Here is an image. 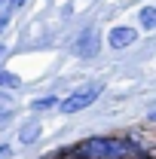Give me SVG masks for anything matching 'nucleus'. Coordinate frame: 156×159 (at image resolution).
I'll use <instances>...</instances> for the list:
<instances>
[{
    "label": "nucleus",
    "mask_w": 156,
    "mask_h": 159,
    "mask_svg": "<svg viewBox=\"0 0 156 159\" xmlns=\"http://www.w3.org/2000/svg\"><path fill=\"white\" fill-rule=\"evenodd\" d=\"M74 159H147V150L132 138H86L64 150Z\"/></svg>",
    "instance_id": "obj_1"
},
{
    "label": "nucleus",
    "mask_w": 156,
    "mask_h": 159,
    "mask_svg": "<svg viewBox=\"0 0 156 159\" xmlns=\"http://www.w3.org/2000/svg\"><path fill=\"white\" fill-rule=\"evenodd\" d=\"M98 95H101V86H86V89H77V92H71L64 101H58V110H61V113H80V110H83V107H89Z\"/></svg>",
    "instance_id": "obj_2"
},
{
    "label": "nucleus",
    "mask_w": 156,
    "mask_h": 159,
    "mask_svg": "<svg viewBox=\"0 0 156 159\" xmlns=\"http://www.w3.org/2000/svg\"><path fill=\"white\" fill-rule=\"evenodd\" d=\"M74 52H77L80 58H95L98 55V34L89 28V31H83L74 43Z\"/></svg>",
    "instance_id": "obj_3"
},
{
    "label": "nucleus",
    "mask_w": 156,
    "mask_h": 159,
    "mask_svg": "<svg viewBox=\"0 0 156 159\" xmlns=\"http://www.w3.org/2000/svg\"><path fill=\"white\" fill-rule=\"evenodd\" d=\"M135 40H138V31H135V28H113V31L107 34L110 49H126V46H132Z\"/></svg>",
    "instance_id": "obj_4"
},
{
    "label": "nucleus",
    "mask_w": 156,
    "mask_h": 159,
    "mask_svg": "<svg viewBox=\"0 0 156 159\" xmlns=\"http://www.w3.org/2000/svg\"><path fill=\"white\" fill-rule=\"evenodd\" d=\"M40 138V122L37 119H31V122H25L19 132V144H34V141Z\"/></svg>",
    "instance_id": "obj_5"
},
{
    "label": "nucleus",
    "mask_w": 156,
    "mask_h": 159,
    "mask_svg": "<svg viewBox=\"0 0 156 159\" xmlns=\"http://www.w3.org/2000/svg\"><path fill=\"white\" fill-rule=\"evenodd\" d=\"M141 28H144V31H153L156 28V9L153 6H144V9H141Z\"/></svg>",
    "instance_id": "obj_6"
},
{
    "label": "nucleus",
    "mask_w": 156,
    "mask_h": 159,
    "mask_svg": "<svg viewBox=\"0 0 156 159\" xmlns=\"http://www.w3.org/2000/svg\"><path fill=\"white\" fill-rule=\"evenodd\" d=\"M21 86V77L9 74V70H0V89H19Z\"/></svg>",
    "instance_id": "obj_7"
},
{
    "label": "nucleus",
    "mask_w": 156,
    "mask_h": 159,
    "mask_svg": "<svg viewBox=\"0 0 156 159\" xmlns=\"http://www.w3.org/2000/svg\"><path fill=\"white\" fill-rule=\"evenodd\" d=\"M49 107H58V98L55 95H46V98H37L31 104V110H49Z\"/></svg>",
    "instance_id": "obj_8"
},
{
    "label": "nucleus",
    "mask_w": 156,
    "mask_h": 159,
    "mask_svg": "<svg viewBox=\"0 0 156 159\" xmlns=\"http://www.w3.org/2000/svg\"><path fill=\"white\" fill-rule=\"evenodd\" d=\"M12 156V147H9V144H3V147H0V159H9Z\"/></svg>",
    "instance_id": "obj_9"
},
{
    "label": "nucleus",
    "mask_w": 156,
    "mask_h": 159,
    "mask_svg": "<svg viewBox=\"0 0 156 159\" xmlns=\"http://www.w3.org/2000/svg\"><path fill=\"white\" fill-rule=\"evenodd\" d=\"M9 16H12V12H0V34H3V28L9 25Z\"/></svg>",
    "instance_id": "obj_10"
},
{
    "label": "nucleus",
    "mask_w": 156,
    "mask_h": 159,
    "mask_svg": "<svg viewBox=\"0 0 156 159\" xmlns=\"http://www.w3.org/2000/svg\"><path fill=\"white\" fill-rule=\"evenodd\" d=\"M21 3H25V0H9V6H6V12H12V9H19Z\"/></svg>",
    "instance_id": "obj_11"
},
{
    "label": "nucleus",
    "mask_w": 156,
    "mask_h": 159,
    "mask_svg": "<svg viewBox=\"0 0 156 159\" xmlns=\"http://www.w3.org/2000/svg\"><path fill=\"white\" fill-rule=\"evenodd\" d=\"M3 55H6V46H3V43H0V58H3Z\"/></svg>",
    "instance_id": "obj_12"
},
{
    "label": "nucleus",
    "mask_w": 156,
    "mask_h": 159,
    "mask_svg": "<svg viewBox=\"0 0 156 159\" xmlns=\"http://www.w3.org/2000/svg\"><path fill=\"white\" fill-rule=\"evenodd\" d=\"M3 3H9V0H0V6H3Z\"/></svg>",
    "instance_id": "obj_13"
}]
</instances>
